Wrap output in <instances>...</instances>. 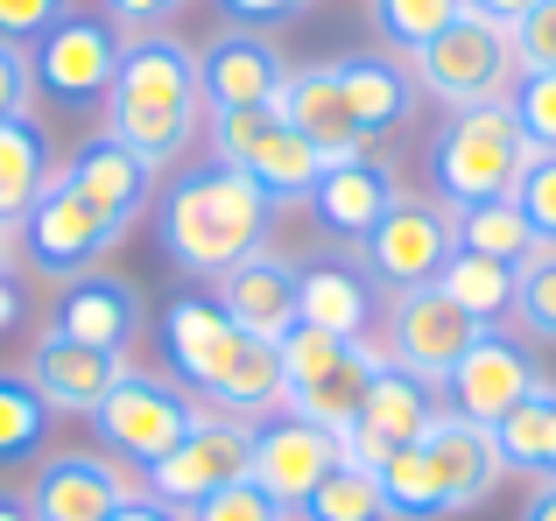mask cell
I'll return each mask as SVG.
<instances>
[{
  "mask_svg": "<svg viewBox=\"0 0 556 521\" xmlns=\"http://www.w3.org/2000/svg\"><path fill=\"white\" fill-rule=\"evenodd\" d=\"M99 113H106V135H121L155 177L177 169L204 135L198 42H184L177 28L121 36V71H113V92Z\"/></svg>",
  "mask_w": 556,
  "mask_h": 521,
  "instance_id": "cell-1",
  "label": "cell"
},
{
  "mask_svg": "<svg viewBox=\"0 0 556 521\" xmlns=\"http://www.w3.org/2000/svg\"><path fill=\"white\" fill-rule=\"evenodd\" d=\"M268 233H275V205L247 169L204 163L184 169L169 191H155V247L190 282H218L226 268L268 247Z\"/></svg>",
  "mask_w": 556,
  "mask_h": 521,
  "instance_id": "cell-2",
  "label": "cell"
},
{
  "mask_svg": "<svg viewBox=\"0 0 556 521\" xmlns=\"http://www.w3.org/2000/svg\"><path fill=\"white\" fill-rule=\"evenodd\" d=\"M521 169H529V141H521L507 99L458 106V113H444V120H437V135H430L437 205L472 212V205H486V198H507Z\"/></svg>",
  "mask_w": 556,
  "mask_h": 521,
  "instance_id": "cell-3",
  "label": "cell"
},
{
  "mask_svg": "<svg viewBox=\"0 0 556 521\" xmlns=\"http://www.w3.org/2000/svg\"><path fill=\"white\" fill-rule=\"evenodd\" d=\"M204 402L190 395L177 373L163 367H121V381L106 387V402L92 409V437L113 466H141L149 472L155 458H169L177 444L198 430Z\"/></svg>",
  "mask_w": 556,
  "mask_h": 521,
  "instance_id": "cell-4",
  "label": "cell"
},
{
  "mask_svg": "<svg viewBox=\"0 0 556 521\" xmlns=\"http://www.w3.org/2000/svg\"><path fill=\"white\" fill-rule=\"evenodd\" d=\"M204 155L218 169H247L268 191V205H311L325 155L296 135L275 106H240V113H204Z\"/></svg>",
  "mask_w": 556,
  "mask_h": 521,
  "instance_id": "cell-5",
  "label": "cell"
},
{
  "mask_svg": "<svg viewBox=\"0 0 556 521\" xmlns=\"http://www.w3.org/2000/svg\"><path fill=\"white\" fill-rule=\"evenodd\" d=\"M380 359L388 353H380L374 339H331V331H317V325H289V339H282L289 409L345 444V430L359 423V402H367V381H374Z\"/></svg>",
  "mask_w": 556,
  "mask_h": 521,
  "instance_id": "cell-6",
  "label": "cell"
},
{
  "mask_svg": "<svg viewBox=\"0 0 556 521\" xmlns=\"http://www.w3.org/2000/svg\"><path fill=\"white\" fill-rule=\"evenodd\" d=\"M408 71H416V92L437 99L444 113L507 99V92H515V78H521L515 36H507L501 22H486V14H458L437 42H422V50L408 56Z\"/></svg>",
  "mask_w": 556,
  "mask_h": 521,
  "instance_id": "cell-7",
  "label": "cell"
},
{
  "mask_svg": "<svg viewBox=\"0 0 556 521\" xmlns=\"http://www.w3.org/2000/svg\"><path fill=\"white\" fill-rule=\"evenodd\" d=\"M121 240H127L121 226L99 219L64 177H56L50 191L14 219V247H22V260L42 275V282H56V289L78 282V275H92V268H106V254L121 247Z\"/></svg>",
  "mask_w": 556,
  "mask_h": 521,
  "instance_id": "cell-8",
  "label": "cell"
},
{
  "mask_svg": "<svg viewBox=\"0 0 556 521\" xmlns=\"http://www.w3.org/2000/svg\"><path fill=\"white\" fill-rule=\"evenodd\" d=\"M458 254V212L437 205V198H394L388 219L359 240V268L374 275L380 296H402V289H430L444 275V260Z\"/></svg>",
  "mask_w": 556,
  "mask_h": 521,
  "instance_id": "cell-9",
  "label": "cell"
},
{
  "mask_svg": "<svg viewBox=\"0 0 556 521\" xmlns=\"http://www.w3.org/2000/svg\"><path fill=\"white\" fill-rule=\"evenodd\" d=\"M28 71H36L42 99L71 113H99L113 92V71H121V28L99 8H71L42 42H28Z\"/></svg>",
  "mask_w": 556,
  "mask_h": 521,
  "instance_id": "cell-10",
  "label": "cell"
},
{
  "mask_svg": "<svg viewBox=\"0 0 556 521\" xmlns=\"http://www.w3.org/2000/svg\"><path fill=\"white\" fill-rule=\"evenodd\" d=\"M479 331H486V325H472V317L430 282V289H402V296H388V310H380V353H388L394 367L422 373L430 387H444L451 367L465 359V345H472Z\"/></svg>",
  "mask_w": 556,
  "mask_h": 521,
  "instance_id": "cell-11",
  "label": "cell"
},
{
  "mask_svg": "<svg viewBox=\"0 0 556 521\" xmlns=\"http://www.w3.org/2000/svg\"><path fill=\"white\" fill-rule=\"evenodd\" d=\"M247 466H254V423H232V416H198V430L177 444L169 458H155L149 472H141V494H155L163 508H198L204 494H218V486L247 480Z\"/></svg>",
  "mask_w": 556,
  "mask_h": 521,
  "instance_id": "cell-12",
  "label": "cell"
},
{
  "mask_svg": "<svg viewBox=\"0 0 556 521\" xmlns=\"http://www.w3.org/2000/svg\"><path fill=\"white\" fill-rule=\"evenodd\" d=\"M535 387H543V367H535L529 339H515V331L486 325L472 345H465V359L451 367L444 409L465 416V423H486V430H493L507 409H515V402H529Z\"/></svg>",
  "mask_w": 556,
  "mask_h": 521,
  "instance_id": "cell-13",
  "label": "cell"
},
{
  "mask_svg": "<svg viewBox=\"0 0 556 521\" xmlns=\"http://www.w3.org/2000/svg\"><path fill=\"white\" fill-rule=\"evenodd\" d=\"M444 416V387H430L422 373L380 359L374 381H367V402H359V423L345 430V458L359 466H380L388 452H408V444L430 437V423Z\"/></svg>",
  "mask_w": 556,
  "mask_h": 521,
  "instance_id": "cell-14",
  "label": "cell"
},
{
  "mask_svg": "<svg viewBox=\"0 0 556 521\" xmlns=\"http://www.w3.org/2000/svg\"><path fill=\"white\" fill-rule=\"evenodd\" d=\"M282 78H289V56H282V42L261 36V28L218 22L212 36L198 42V92H204V113L275 106Z\"/></svg>",
  "mask_w": 556,
  "mask_h": 521,
  "instance_id": "cell-15",
  "label": "cell"
},
{
  "mask_svg": "<svg viewBox=\"0 0 556 521\" xmlns=\"http://www.w3.org/2000/svg\"><path fill=\"white\" fill-rule=\"evenodd\" d=\"M339 458H345V444L331 437V430L303 423L296 409H275V416H261V423H254V466H247V480L296 514L303 500H311V486L325 480Z\"/></svg>",
  "mask_w": 556,
  "mask_h": 521,
  "instance_id": "cell-16",
  "label": "cell"
},
{
  "mask_svg": "<svg viewBox=\"0 0 556 521\" xmlns=\"http://www.w3.org/2000/svg\"><path fill=\"white\" fill-rule=\"evenodd\" d=\"M155 331H163V373H177L190 395H212L232 373V359L247 353V331L212 296H177Z\"/></svg>",
  "mask_w": 556,
  "mask_h": 521,
  "instance_id": "cell-17",
  "label": "cell"
},
{
  "mask_svg": "<svg viewBox=\"0 0 556 521\" xmlns=\"http://www.w3.org/2000/svg\"><path fill=\"white\" fill-rule=\"evenodd\" d=\"M141 325H149V303L113 268H92V275H78V282H64L56 289V310H50L56 339L99 345V353H121V359H127V345L141 339Z\"/></svg>",
  "mask_w": 556,
  "mask_h": 521,
  "instance_id": "cell-18",
  "label": "cell"
},
{
  "mask_svg": "<svg viewBox=\"0 0 556 521\" xmlns=\"http://www.w3.org/2000/svg\"><path fill=\"white\" fill-rule=\"evenodd\" d=\"M56 177H64L71 191H78L85 205L99 212V219L121 226V233L155 205V169L141 163V155L127 149L121 135H106V127H99V135H85L78 149H71V163L56 169Z\"/></svg>",
  "mask_w": 556,
  "mask_h": 521,
  "instance_id": "cell-19",
  "label": "cell"
},
{
  "mask_svg": "<svg viewBox=\"0 0 556 521\" xmlns=\"http://www.w3.org/2000/svg\"><path fill=\"white\" fill-rule=\"evenodd\" d=\"M135 494L121 480L106 452H56V458H36V480H28V514L36 521H113V508Z\"/></svg>",
  "mask_w": 556,
  "mask_h": 521,
  "instance_id": "cell-20",
  "label": "cell"
},
{
  "mask_svg": "<svg viewBox=\"0 0 556 521\" xmlns=\"http://www.w3.org/2000/svg\"><path fill=\"white\" fill-rule=\"evenodd\" d=\"M296 325H317L331 339H367L380 325V289L359 268V254H311L296 260Z\"/></svg>",
  "mask_w": 556,
  "mask_h": 521,
  "instance_id": "cell-21",
  "label": "cell"
},
{
  "mask_svg": "<svg viewBox=\"0 0 556 521\" xmlns=\"http://www.w3.org/2000/svg\"><path fill=\"white\" fill-rule=\"evenodd\" d=\"M394 198H402L394 169L380 163L374 149H359V155H345V163H325V177H317V191H311V219L325 226L331 240L359 247V240H367L374 226L388 219Z\"/></svg>",
  "mask_w": 556,
  "mask_h": 521,
  "instance_id": "cell-22",
  "label": "cell"
},
{
  "mask_svg": "<svg viewBox=\"0 0 556 521\" xmlns=\"http://www.w3.org/2000/svg\"><path fill=\"white\" fill-rule=\"evenodd\" d=\"M212 303L247 331V339L282 345L289 325H296V260L275 254V247L247 254L240 268H226V275L212 282Z\"/></svg>",
  "mask_w": 556,
  "mask_h": 521,
  "instance_id": "cell-23",
  "label": "cell"
},
{
  "mask_svg": "<svg viewBox=\"0 0 556 521\" xmlns=\"http://www.w3.org/2000/svg\"><path fill=\"white\" fill-rule=\"evenodd\" d=\"M422 458H430L437 494H444V508H451V514L486 508V500H493V486L507 480L493 430H486V423H465V416H451V409L430 423V437H422Z\"/></svg>",
  "mask_w": 556,
  "mask_h": 521,
  "instance_id": "cell-24",
  "label": "cell"
},
{
  "mask_svg": "<svg viewBox=\"0 0 556 521\" xmlns=\"http://www.w3.org/2000/svg\"><path fill=\"white\" fill-rule=\"evenodd\" d=\"M331 78H339V92H345V113H353L359 141H380V135H394V127H408L416 106H422L416 71L394 50H353V56L331 64Z\"/></svg>",
  "mask_w": 556,
  "mask_h": 521,
  "instance_id": "cell-25",
  "label": "cell"
},
{
  "mask_svg": "<svg viewBox=\"0 0 556 521\" xmlns=\"http://www.w3.org/2000/svg\"><path fill=\"white\" fill-rule=\"evenodd\" d=\"M127 359L121 353H99V345H78V339H56V331H42L36 345H28V387H36L42 402H50V416H92L99 402H106V387L121 381Z\"/></svg>",
  "mask_w": 556,
  "mask_h": 521,
  "instance_id": "cell-26",
  "label": "cell"
},
{
  "mask_svg": "<svg viewBox=\"0 0 556 521\" xmlns=\"http://www.w3.org/2000/svg\"><path fill=\"white\" fill-rule=\"evenodd\" d=\"M275 113H282L289 127H296L303 141H311L325 163H345V155H359L367 141H359L353 113H345V92L339 78H331V64H303L282 78V92H275Z\"/></svg>",
  "mask_w": 556,
  "mask_h": 521,
  "instance_id": "cell-27",
  "label": "cell"
},
{
  "mask_svg": "<svg viewBox=\"0 0 556 521\" xmlns=\"http://www.w3.org/2000/svg\"><path fill=\"white\" fill-rule=\"evenodd\" d=\"M56 183V149H50V127L36 113H14L0 120V226H14L42 191Z\"/></svg>",
  "mask_w": 556,
  "mask_h": 521,
  "instance_id": "cell-28",
  "label": "cell"
},
{
  "mask_svg": "<svg viewBox=\"0 0 556 521\" xmlns=\"http://www.w3.org/2000/svg\"><path fill=\"white\" fill-rule=\"evenodd\" d=\"M212 416H232V423H261V416L289 409V373H282V345L247 339V353L232 359V373L212 387Z\"/></svg>",
  "mask_w": 556,
  "mask_h": 521,
  "instance_id": "cell-29",
  "label": "cell"
},
{
  "mask_svg": "<svg viewBox=\"0 0 556 521\" xmlns=\"http://www.w3.org/2000/svg\"><path fill=\"white\" fill-rule=\"evenodd\" d=\"M493 444H501V466L521 472V480H556V387L543 381L529 402L493 423Z\"/></svg>",
  "mask_w": 556,
  "mask_h": 521,
  "instance_id": "cell-30",
  "label": "cell"
},
{
  "mask_svg": "<svg viewBox=\"0 0 556 521\" xmlns=\"http://www.w3.org/2000/svg\"><path fill=\"white\" fill-rule=\"evenodd\" d=\"M515 275H521V268H507V260L458 247V254L444 260V275H437V289H444V296L458 303L472 325H501V317L515 310Z\"/></svg>",
  "mask_w": 556,
  "mask_h": 521,
  "instance_id": "cell-31",
  "label": "cell"
},
{
  "mask_svg": "<svg viewBox=\"0 0 556 521\" xmlns=\"http://www.w3.org/2000/svg\"><path fill=\"white\" fill-rule=\"evenodd\" d=\"M50 430H56V416H50V402L28 387V373L22 367H0V466H36L42 452H50Z\"/></svg>",
  "mask_w": 556,
  "mask_h": 521,
  "instance_id": "cell-32",
  "label": "cell"
},
{
  "mask_svg": "<svg viewBox=\"0 0 556 521\" xmlns=\"http://www.w3.org/2000/svg\"><path fill=\"white\" fill-rule=\"evenodd\" d=\"M296 521H388V500H380L374 466L359 458H339L325 480L311 486V500L296 508Z\"/></svg>",
  "mask_w": 556,
  "mask_h": 521,
  "instance_id": "cell-33",
  "label": "cell"
},
{
  "mask_svg": "<svg viewBox=\"0 0 556 521\" xmlns=\"http://www.w3.org/2000/svg\"><path fill=\"white\" fill-rule=\"evenodd\" d=\"M458 247H472V254H493V260H507V268H529L535 254V233H529V219H521V205L515 198H486V205H472V212H458Z\"/></svg>",
  "mask_w": 556,
  "mask_h": 521,
  "instance_id": "cell-34",
  "label": "cell"
},
{
  "mask_svg": "<svg viewBox=\"0 0 556 521\" xmlns=\"http://www.w3.org/2000/svg\"><path fill=\"white\" fill-rule=\"evenodd\" d=\"M380 480V500H388V521H444V494H437V472L430 458H422V444H408V452H388L374 466Z\"/></svg>",
  "mask_w": 556,
  "mask_h": 521,
  "instance_id": "cell-35",
  "label": "cell"
},
{
  "mask_svg": "<svg viewBox=\"0 0 556 521\" xmlns=\"http://www.w3.org/2000/svg\"><path fill=\"white\" fill-rule=\"evenodd\" d=\"M458 14H465V0H367L374 36L388 42L394 56H416L422 42H437Z\"/></svg>",
  "mask_w": 556,
  "mask_h": 521,
  "instance_id": "cell-36",
  "label": "cell"
},
{
  "mask_svg": "<svg viewBox=\"0 0 556 521\" xmlns=\"http://www.w3.org/2000/svg\"><path fill=\"white\" fill-rule=\"evenodd\" d=\"M507 317L521 325V339L556 345V247H543L529 268L515 275V310H507Z\"/></svg>",
  "mask_w": 556,
  "mask_h": 521,
  "instance_id": "cell-37",
  "label": "cell"
},
{
  "mask_svg": "<svg viewBox=\"0 0 556 521\" xmlns=\"http://www.w3.org/2000/svg\"><path fill=\"white\" fill-rule=\"evenodd\" d=\"M507 113H515L529 155H556V71H521L507 92Z\"/></svg>",
  "mask_w": 556,
  "mask_h": 521,
  "instance_id": "cell-38",
  "label": "cell"
},
{
  "mask_svg": "<svg viewBox=\"0 0 556 521\" xmlns=\"http://www.w3.org/2000/svg\"><path fill=\"white\" fill-rule=\"evenodd\" d=\"M507 198L521 205L535 247H556V155H529V169L515 177V191H507Z\"/></svg>",
  "mask_w": 556,
  "mask_h": 521,
  "instance_id": "cell-39",
  "label": "cell"
},
{
  "mask_svg": "<svg viewBox=\"0 0 556 521\" xmlns=\"http://www.w3.org/2000/svg\"><path fill=\"white\" fill-rule=\"evenodd\" d=\"M184 521H296L282 508V500H268L254 480H232V486H218V494H204L198 508H184Z\"/></svg>",
  "mask_w": 556,
  "mask_h": 521,
  "instance_id": "cell-40",
  "label": "cell"
},
{
  "mask_svg": "<svg viewBox=\"0 0 556 521\" xmlns=\"http://www.w3.org/2000/svg\"><path fill=\"white\" fill-rule=\"evenodd\" d=\"M507 36H515V64L521 71H556V0H535Z\"/></svg>",
  "mask_w": 556,
  "mask_h": 521,
  "instance_id": "cell-41",
  "label": "cell"
},
{
  "mask_svg": "<svg viewBox=\"0 0 556 521\" xmlns=\"http://www.w3.org/2000/svg\"><path fill=\"white\" fill-rule=\"evenodd\" d=\"M71 8H78V0H0V36L28 50V42H42Z\"/></svg>",
  "mask_w": 556,
  "mask_h": 521,
  "instance_id": "cell-42",
  "label": "cell"
},
{
  "mask_svg": "<svg viewBox=\"0 0 556 521\" xmlns=\"http://www.w3.org/2000/svg\"><path fill=\"white\" fill-rule=\"evenodd\" d=\"M218 14H226L232 28H261V36H275V28L303 22V14L317 8V0H212Z\"/></svg>",
  "mask_w": 556,
  "mask_h": 521,
  "instance_id": "cell-43",
  "label": "cell"
},
{
  "mask_svg": "<svg viewBox=\"0 0 556 521\" xmlns=\"http://www.w3.org/2000/svg\"><path fill=\"white\" fill-rule=\"evenodd\" d=\"M190 0H99V14H106L121 36H149V28H177V14Z\"/></svg>",
  "mask_w": 556,
  "mask_h": 521,
  "instance_id": "cell-44",
  "label": "cell"
},
{
  "mask_svg": "<svg viewBox=\"0 0 556 521\" xmlns=\"http://www.w3.org/2000/svg\"><path fill=\"white\" fill-rule=\"evenodd\" d=\"M28 106H36V71H28V50L0 36V120H14V113H28Z\"/></svg>",
  "mask_w": 556,
  "mask_h": 521,
  "instance_id": "cell-45",
  "label": "cell"
},
{
  "mask_svg": "<svg viewBox=\"0 0 556 521\" xmlns=\"http://www.w3.org/2000/svg\"><path fill=\"white\" fill-rule=\"evenodd\" d=\"M113 521H184V514H177V508H163L155 494H127L121 508H113Z\"/></svg>",
  "mask_w": 556,
  "mask_h": 521,
  "instance_id": "cell-46",
  "label": "cell"
},
{
  "mask_svg": "<svg viewBox=\"0 0 556 521\" xmlns=\"http://www.w3.org/2000/svg\"><path fill=\"white\" fill-rule=\"evenodd\" d=\"M529 8L535 0H465V14H486V22H501V28H515Z\"/></svg>",
  "mask_w": 556,
  "mask_h": 521,
  "instance_id": "cell-47",
  "label": "cell"
},
{
  "mask_svg": "<svg viewBox=\"0 0 556 521\" xmlns=\"http://www.w3.org/2000/svg\"><path fill=\"white\" fill-rule=\"evenodd\" d=\"M521 521H556V480H535L521 500Z\"/></svg>",
  "mask_w": 556,
  "mask_h": 521,
  "instance_id": "cell-48",
  "label": "cell"
},
{
  "mask_svg": "<svg viewBox=\"0 0 556 521\" xmlns=\"http://www.w3.org/2000/svg\"><path fill=\"white\" fill-rule=\"evenodd\" d=\"M14 260H22V247H14V226H0V282L14 275Z\"/></svg>",
  "mask_w": 556,
  "mask_h": 521,
  "instance_id": "cell-49",
  "label": "cell"
},
{
  "mask_svg": "<svg viewBox=\"0 0 556 521\" xmlns=\"http://www.w3.org/2000/svg\"><path fill=\"white\" fill-rule=\"evenodd\" d=\"M0 521H36V514H28L22 494H8V486H0Z\"/></svg>",
  "mask_w": 556,
  "mask_h": 521,
  "instance_id": "cell-50",
  "label": "cell"
},
{
  "mask_svg": "<svg viewBox=\"0 0 556 521\" xmlns=\"http://www.w3.org/2000/svg\"><path fill=\"white\" fill-rule=\"evenodd\" d=\"M14 310H22V303H14V289H8V282H0V331H8V325H14Z\"/></svg>",
  "mask_w": 556,
  "mask_h": 521,
  "instance_id": "cell-51",
  "label": "cell"
}]
</instances>
